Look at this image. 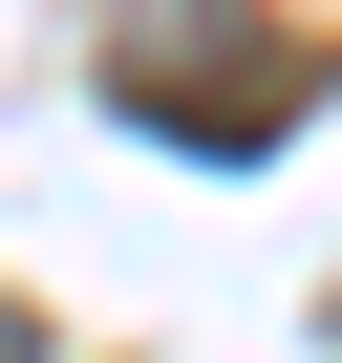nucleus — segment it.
Returning <instances> with one entry per match:
<instances>
[{"instance_id": "2", "label": "nucleus", "mask_w": 342, "mask_h": 363, "mask_svg": "<svg viewBox=\"0 0 342 363\" xmlns=\"http://www.w3.org/2000/svg\"><path fill=\"white\" fill-rule=\"evenodd\" d=\"M0 363H22V320H0Z\"/></svg>"}, {"instance_id": "1", "label": "nucleus", "mask_w": 342, "mask_h": 363, "mask_svg": "<svg viewBox=\"0 0 342 363\" xmlns=\"http://www.w3.org/2000/svg\"><path fill=\"white\" fill-rule=\"evenodd\" d=\"M107 86H128L150 128H193V150H257L299 65H257V43H171V22H128V65H107Z\"/></svg>"}]
</instances>
